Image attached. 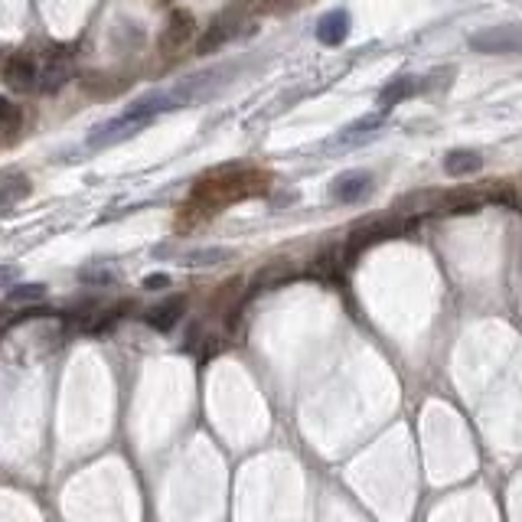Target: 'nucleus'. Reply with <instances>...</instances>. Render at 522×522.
Masks as SVG:
<instances>
[{
  "label": "nucleus",
  "mask_w": 522,
  "mask_h": 522,
  "mask_svg": "<svg viewBox=\"0 0 522 522\" xmlns=\"http://www.w3.org/2000/svg\"><path fill=\"white\" fill-rule=\"evenodd\" d=\"M470 49L480 56H522V24H493L470 36Z\"/></svg>",
  "instance_id": "1"
},
{
  "label": "nucleus",
  "mask_w": 522,
  "mask_h": 522,
  "mask_svg": "<svg viewBox=\"0 0 522 522\" xmlns=\"http://www.w3.org/2000/svg\"><path fill=\"white\" fill-rule=\"evenodd\" d=\"M140 128H147V121H138V118H128V114H118V118H111V121L98 124L95 130H92L89 138H85V147L89 150H102V147H111V144H121V140L134 138Z\"/></svg>",
  "instance_id": "2"
},
{
  "label": "nucleus",
  "mask_w": 522,
  "mask_h": 522,
  "mask_svg": "<svg viewBox=\"0 0 522 522\" xmlns=\"http://www.w3.org/2000/svg\"><path fill=\"white\" fill-rule=\"evenodd\" d=\"M183 314H187V297L183 294H170V297H163V301L150 304L144 310V324L150 330H157V334H170L173 326L183 320Z\"/></svg>",
  "instance_id": "3"
},
{
  "label": "nucleus",
  "mask_w": 522,
  "mask_h": 522,
  "mask_svg": "<svg viewBox=\"0 0 522 522\" xmlns=\"http://www.w3.org/2000/svg\"><path fill=\"white\" fill-rule=\"evenodd\" d=\"M401 228H405V226H401V222H395V219H372V222H366V226L353 228L350 245H346V255H350V258H356L359 252H366L369 245H379V242H385V238L399 236Z\"/></svg>",
  "instance_id": "4"
},
{
  "label": "nucleus",
  "mask_w": 522,
  "mask_h": 522,
  "mask_svg": "<svg viewBox=\"0 0 522 522\" xmlns=\"http://www.w3.org/2000/svg\"><path fill=\"white\" fill-rule=\"evenodd\" d=\"M369 193H372V173L369 170H346L330 183V196L346 206L362 203Z\"/></svg>",
  "instance_id": "5"
},
{
  "label": "nucleus",
  "mask_w": 522,
  "mask_h": 522,
  "mask_svg": "<svg viewBox=\"0 0 522 522\" xmlns=\"http://www.w3.org/2000/svg\"><path fill=\"white\" fill-rule=\"evenodd\" d=\"M4 82H7L14 92H33L40 85V65H36L33 56H26V53H14V56L4 63Z\"/></svg>",
  "instance_id": "6"
},
{
  "label": "nucleus",
  "mask_w": 522,
  "mask_h": 522,
  "mask_svg": "<svg viewBox=\"0 0 522 522\" xmlns=\"http://www.w3.org/2000/svg\"><path fill=\"white\" fill-rule=\"evenodd\" d=\"M193 33H196L193 14H189V10H173L160 33V53H177V49H183L193 40Z\"/></svg>",
  "instance_id": "7"
},
{
  "label": "nucleus",
  "mask_w": 522,
  "mask_h": 522,
  "mask_svg": "<svg viewBox=\"0 0 522 522\" xmlns=\"http://www.w3.org/2000/svg\"><path fill=\"white\" fill-rule=\"evenodd\" d=\"M236 33H238V16H232V14L219 16V20H212L209 30L199 36V43H196V53H199V56H209V53H216V49L226 46V43L232 40Z\"/></svg>",
  "instance_id": "8"
},
{
  "label": "nucleus",
  "mask_w": 522,
  "mask_h": 522,
  "mask_svg": "<svg viewBox=\"0 0 522 522\" xmlns=\"http://www.w3.org/2000/svg\"><path fill=\"white\" fill-rule=\"evenodd\" d=\"M385 114H366V118H359V121L346 124V128L340 130L334 138V147H356V144H366V140L375 138V130L382 128Z\"/></svg>",
  "instance_id": "9"
},
{
  "label": "nucleus",
  "mask_w": 522,
  "mask_h": 522,
  "mask_svg": "<svg viewBox=\"0 0 522 522\" xmlns=\"http://www.w3.org/2000/svg\"><path fill=\"white\" fill-rule=\"evenodd\" d=\"M346 36H350V14H346V10H330V14L320 16L317 40L324 43V46H340Z\"/></svg>",
  "instance_id": "10"
},
{
  "label": "nucleus",
  "mask_w": 522,
  "mask_h": 522,
  "mask_svg": "<svg viewBox=\"0 0 522 522\" xmlns=\"http://www.w3.org/2000/svg\"><path fill=\"white\" fill-rule=\"evenodd\" d=\"M483 170V157L477 150H467V147H457L444 157V173L448 177H470V173Z\"/></svg>",
  "instance_id": "11"
},
{
  "label": "nucleus",
  "mask_w": 522,
  "mask_h": 522,
  "mask_svg": "<svg viewBox=\"0 0 522 522\" xmlns=\"http://www.w3.org/2000/svg\"><path fill=\"white\" fill-rule=\"evenodd\" d=\"M69 79H72V63H69V59H53L40 72V85H36V89H40L43 95H53V92H59L63 85H69Z\"/></svg>",
  "instance_id": "12"
},
{
  "label": "nucleus",
  "mask_w": 522,
  "mask_h": 522,
  "mask_svg": "<svg viewBox=\"0 0 522 522\" xmlns=\"http://www.w3.org/2000/svg\"><path fill=\"white\" fill-rule=\"evenodd\" d=\"M415 92H418V79H411V75H399V79H392L389 85L379 92V108H382V114H385L389 108H395L399 102H405L408 95H415Z\"/></svg>",
  "instance_id": "13"
},
{
  "label": "nucleus",
  "mask_w": 522,
  "mask_h": 522,
  "mask_svg": "<svg viewBox=\"0 0 522 522\" xmlns=\"http://www.w3.org/2000/svg\"><path fill=\"white\" fill-rule=\"evenodd\" d=\"M226 261H232L228 248H193V252L183 255V265H187V268H219Z\"/></svg>",
  "instance_id": "14"
},
{
  "label": "nucleus",
  "mask_w": 522,
  "mask_h": 522,
  "mask_svg": "<svg viewBox=\"0 0 522 522\" xmlns=\"http://www.w3.org/2000/svg\"><path fill=\"white\" fill-rule=\"evenodd\" d=\"M30 193V179L26 177H4L0 179V209H10L14 203L26 199Z\"/></svg>",
  "instance_id": "15"
},
{
  "label": "nucleus",
  "mask_w": 522,
  "mask_h": 522,
  "mask_svg": "<svg viewBox=\"0 0 522 522\" xmlns=\"http://www.w3.org/2000/svg\"><path fill=\"white\" fill-rule=\"evenodd\" d=\"M7 301H10V304H33V301H46V285H20V287H10Z\"/></svg>",
  "instance_id": "16"
},
{
  "label": "nucleus",
  "mask_w": 522,
  "mask_h": 522,
  "mask_svg": "<svg viewBox=\"0 0 522 522\" xmlns=\"http://www.w3.org/2000/svg\"><path fill=\"white\" fill-rule=\"evenodd\" d=\"M20 118H24V114H20V108H16L7 95H0V134H4V130L20 128Z\"/></svg>",
  "instance_id": "17"
},
{
  "label": "nucleus",
  "mask_w": 522,
  "mask_h": 522,
  "mask_svg": "<svg viewBox=\"0 0 522 522\" xmlns=\"http://www.w3.org/2000/svg\"><path fill=\"white\" fill-rule=\"evenodd\" d=\"M114 271L111 268H82L79 271V281L82 285H114Z\"/></svg>",
  "instance_id": "18"
},
{
  "label": "nucleus",
  "mask_w": 522,
  "mask_h": 522,
  "mask_svg": "<svg viewBox=\"0 0 522 522\" xmlns=\"http://www.w3.org/2000/svg\"><path fill=\"white\" fill-rule=\"evenodd\" d=\"M16 281H20V268L16 265H0V291L16 285Z\"/></svg>",
  "instance_id": "19"
},
{
  "label": "nucleus",
  "mask_w": 522,
  "mask_h": 522,
  "mask_svg": "<svg viewBox=\"0 0 522 522\" xmlns=\"http://www.w3.org/2000/svg\"><path fill=\"white\" fill-rule=\"evenodd\" d=\"M144 287L147 291H163V287H170V275H147Z\"/></svg>",
  "instance_id": "20"
}]
</instances>
